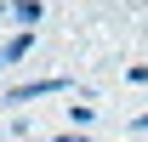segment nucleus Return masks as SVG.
<instances>
[{
  "mask_svg": "<svg viewBox=\"0 0 148 142\" xmlns=\"http://www.w3.org/2000/svg\"><path fill=\"white\" fill-rule=\"evenodd\" d=\"M29 46H34V34H23V29H17V34L6 40V51H0V63H23V57H29Z\"/></svg>",
  "mask_w": 148,
  "mask_h": 142,
  "instance_id": "3",
  "label": "nucleus"
},
{
  "mask_svg": "<svg viewBox=\"0 0 148 142\" xmlns=\"http://www.w3.org/2000/svg\"><path fill=\"white\" fill-rule=\"evenodd\" d=\"M57 142H91V137H86V131H63Z\"/></svg>",
  "mask_w": 148,
  "mask_h": 142,
  "instance_id": "5",
  "label": "nucleus"
},
{
  "mask_svg": "<svg viewBox=\"0 0 148 142\" xmlns=\"http://www.w3.org/2000/svg\"><path fill=\"white\" fill-rule=\"evenodd\" d=\"M51 91H69V80H29V85H12L6 91V102H34V97H51Z\"/></svg>",
  "mask_w": 148,
  "mask_h": 142,
  "instance_id": "1",
  "label": "nucleus"
},
{
  "mask_svg": "<svg viewBox=\"0 0 148 142\" xmlns=\"http://www.w3.org/2000/svg\"><path fill=\"white\" fill-rule=\"evenodd\" d=\"M0 68H6V63H0Z\"/></svg>",
  "mask_w": 148,
  "mask_h": 142,
  "instance_id": "7",
  "label": "nucleus"
},
{
  "mask_svg": "<svg viewBox=\"0 0 148 142\" xmlns=\"http://www.w3.org/2000/svg\"><path fill=\"white\" fill-rule=\"evenodd\" d=\"M69 119H74V131H86V125L97 119V108H86V102H80V108H69Z\"/></svg>",
  "mask_w": 148,
  "mask_h": 142,
  "instance_id": "4",
  "label": "nucleus"
},
{
  "mask_svg": "<svg viewBox=\"0 0 148 142\" xmlns=\"http://www.w3.org/2000/svg\"><path fill=\"white\" fill-rule=\"evenodd\" d=\"M137 131H148V114H137Z\"/></svg>",
  "mask_w": 148,
  "mask_h": 142,
  "instance_id": "6",
  "label": "nucleus"
},
{
  "mask_svg": "<svg viewBox=\"0 0 148 142\" xmlns=\"http://www.w3.org/2000/svg\"><path fill=\"white\" fill-rule=\"evenodd\" d=\"M12 17L23 23V34H34V23L46 17V6H34V0H17V6H12Z\"/></svg>",
  "mask_w": 148,
  "mask_h": 142,
  "instance_id": "2",
  "label": "nucleus"
}]
</instances>
